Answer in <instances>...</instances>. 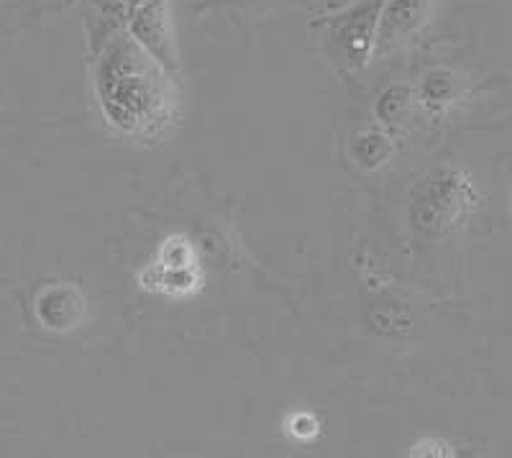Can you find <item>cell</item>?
Listing matches in <instances>:
<instances>
[{
  "instance_id": "cell-3",
  "label": "cell",
  "mask_w": 512,
  "mask_h": 458,
  "mask_svg": "<svg viewBox=\"0 0 512 458\" xmlns=\"http://www.w3.org/2000/svg\"><path fill=\"white\" fill-rule=\"evenodd\" d=\"M456 90V80L448 72H433L425 82V93H428V100L433 103H448V100L454 98Z\"/></svg>"
},
{
  "instance_id": "cell-1",
  "label": "cell",
  "mask_w": 512,
  "mask_h": 458,
  "mask_svg": "<svg viewBox=\"0 0 512 458\" xmlns=\"http://www.w3.org/2000/svg\"><path fill=\"white\" fill-rule=\"evenodd\" d=\"M474 203H477V192L469 177L456 169H443L433 177L420 203L423 226L428 231H451L469 215Z\"/></svg>"
},
{
  "instance_id": "cell-2",
  "label": "cell",
  "mask_w": 512,
  "mask_h": 458,
  "mask_svg": "<svg viewBox=\"0 0 512 458\" xmlns=\"http://www.w3.org/2000/svg\"><path fill=\"white\" fill-rule=\"evenodd\" d=\"M433 0H390L377 31V47L390 49L402 44L428 21Z\"/></svg>"
}]
</instances>
